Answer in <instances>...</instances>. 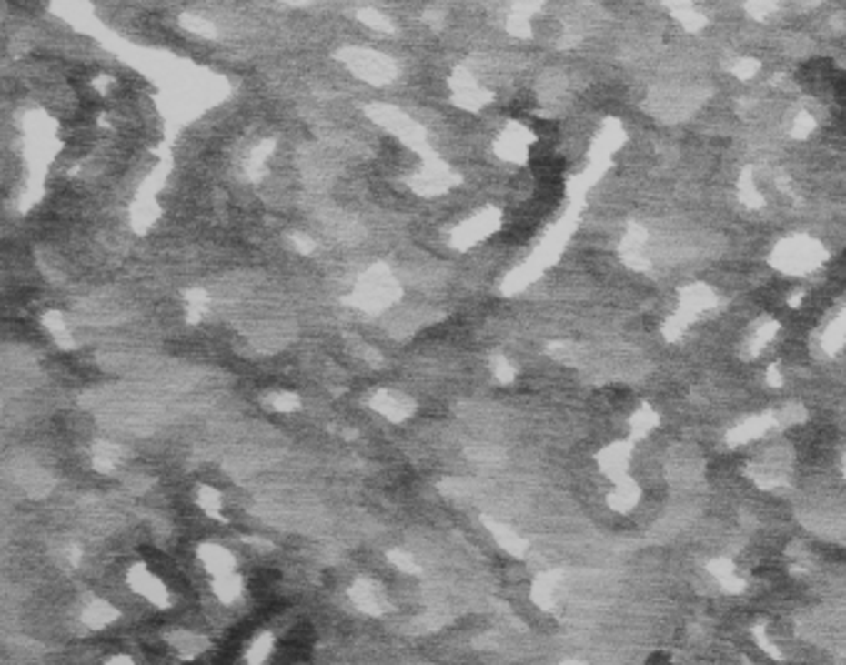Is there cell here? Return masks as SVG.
<instances>
[{
  "mask_svg": "<svg viewBox=\"0 0 846 665\" xmlns=\"http://www.w3.org/2000/svg\"><path fill=\"white\" fill-rule=\"evenodd\" d=\"M109 665H132V663H129L127 658H115V660H112Z\"/></svg>",
  "mask_w": 846,
  "mask_h": 665,
  "instance_id": "obj_1",
  "label": "cell"
}]
</instances>
